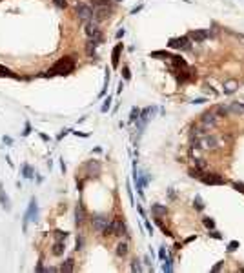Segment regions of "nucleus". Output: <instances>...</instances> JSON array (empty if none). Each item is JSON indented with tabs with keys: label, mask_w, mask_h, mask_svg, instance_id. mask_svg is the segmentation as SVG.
<instances>
[{
	"label": "nucleus",
	"mask_w": 244,
	"mask_h": 273,
	"mask_svg": "<svg viewBox=\"0 0 244 273\" xmlns=\"http://www.w3.org/2000/svg\"><path fill=\"white\" fill-rule=\"evenodd\" d=\"M75 69V60L71 57H66V59L59 60L47 73H44V77H53V75H69L71 71Z\"/></svg>",
	"instance_id": "obj_1"
},
{
	"label": "nucleus",
	"mask_w": 244,
	"mask_h": 273,
	"mask_svg": "<svg viewBox=\"0 0 244 273\" xmlns=\"http://www.w3.org/2000/svg\"><path fill=\"white\" fill-rule=\"evenodd\" d=\"M75 11H77V17L80 20H91L93 18V9H91L87 4H84V2H77Z\"/></svg>",
	"instance_id": "obj_2"
},
{
	"label": "nucleus",
	"mask_w": 244,
	"mask_h": 273,
	"mask_svg": "<svg viewBox=\"0 0 244 273\" xmlns=\"http://www.w3.org/2000/svg\"><path fill=\"white\" fill-rule=\"evenodd\" d=\"M168 46L169 47H173V49H181V51H188V49H191V42L188 37H181V39H171L168 42Z\"/></svg>",
	"instance_id": "obj_3"
},
{
	"label": "nucleus",
	"mask_w": 244,
	"mask_h": 273,
	"mask_svg": "<svg viewBox=\"0 0 244 273\" xmlns=\"http://www.w3.org/2000/svg\"><path fill=\"white\" fill-rule=\"evenodd\" d=\"M86 35L89 37L91 40H97V42H100L102 40V33L100 29H99V22H87V26H86Z\"/></svg>",
	"instance_id": "obj_4"
},
{
	"label": "nucleus",
	"mask_w": 244,
	"mask_h": 273,
	"mask_svg": "<svg viewBox=\"0 0 244 273\" xmlns=\"http://www.w3.org/2000/svg\"><path fill=\"white\" fill-rule=\"evenodd\" d=\"M37 215H39V210H37V198L33 197L31 202H29V208L24 215V230L27 228V220H37Z\"/></svg>",
	"instance_id": "obj_5"
},
{
	"label": "nucleus",
	"mask_w": 244,
	"mask_h": 273,
	"mask_svg": "<svg viewBox=\"0 0 244 273\" xmlns=\"http://www.w3.org/2000/svg\"><path fill=\"white\" fill-rule=\"evenodd\" d=\"M109 222H111V220H109L106 215H95V217L91 218V224H93V228H95L97 231H102Z\"/></svg>",
	"instance_id": "obj_6"
},
{
	"label": "nucleus",
	"mask_w": 244,
	"mask_h": 273,
	"mask_svg": "<svg viewBox=\"0 0 244 273\" xmlns=\"http://www.w3.org/2000/svg\"><path fill=\"white\" fill-rule=\"evenodd\" d=\"M202 180L204 184H209V186H222L224 184V178L217 173H209V175H202Z\"/></svg>",
	"instance_id": "obj_7"
},
{
	"label": "nucleus",
	"mask_w": 244,
	"mask_h": 273,
	"mask_svg": "<svg viewBox=\"0 0 244 273\" xmlns=\"http://www.w3.org/2000/svg\"><path fill=\"white\" fill-rule=\"evenodd\" d=\"M209 37V29H193V31H189V35H188V39L189 40H195V42H202Z\"/></svg>",
	"instance_id": "obj_8"
},
{
	"label": "nucleus",
	"mask_w": 244,
	"mask_h": 273,
	"mask_svg": "<svg viewBox=\"0 0 244 273\" xmlns=\"http://www.w3.org/2000/svg\"><path fill=\"white\" fill-rule=\"evenodd\" d=\"M109 7H93V20L95 22H102L109 17Z\"/></svg>",
	"instance_id": "obj_9"
},
{
	"label": "nucleus",
	"mask_w": 244,
	"mask_h": 273,
	"mask_svg": "<svg viewBox=\"0 0 244 273\" xmlns=\"http://www.w3.org/2000/svg\"><path fill=\"white\" fill-rule=\"evenodd\" d=\"M202 126L208 129V128H215L217 126V115L215 113H204L202 115Z\"/></svg>",
	"instance_id": "obj_10"
},
{
	"label": "nucleus",
	"mask_w": 244,
	"mask_h": 273,
	"mask_svg": "<svg viewBox=\"0 0 244 273\" xmlns=\"http://www.w3.org/2000/svg\"><path fill=\"white\" fill-rule=\"evenodd\" d=\"M111 224H113V235H117V237L128 235L126 233V224L122 220H111Z\"/></svg>",
	"instance_id": "obj_11"
},
{
	"label": "nucleus",
	"mask_w": 244,
	"mask_h": 273,
	"mask_svg": "<svg viewBox=\"0 0 244 273\" xmlns=\"http://www.w3.org/2000/svg\"><path fill=\"white\" fill-rule=\"evenodd\" d=\"M217 144H219V142H217V138H215V136H204L202 140L199 142V146H201V148H209V149L217 148Z\"/></svg>",
	"instance_id": "obj_12"
},
{
	"label": "nucleus",
	"mask_w": 244,
	"mask_h": 273,
	"mask_svg": "<svg viewBox=\"0 0 244 273\" xmlns=\"http://www.w3.org/2000/svg\"><path fill=\"white\" fill-rule=\"evenodd\" d=\"M84 220H86V210H84L82 204H79V206L75 208V222H77V226H79V224H82Z\"/></svg>",
	"instance_id": "obj_13"
},
{
	"label": "nucleus",
	"mask_w": 244,
	"mask_h": 273,
	"mask_svg": "<svg viewBox=\"0 0 244 273\" xmlns=\"http://www.w3.org/2000/svg\"><path fill=\"white\" fill-rule=\"evenodd\" d=\"M120 51H122V44H117L115 49H113V59H111V64L113 67H119V59H120Z\"/></svg>",
	"instance_id": "obj_14"
},
{
	"label": "nucleus",
	"mask_w": 244,
	"mask_h": 273,
	"mask_svg": "<svg viewBox=\"0 0 244 273\" xmlns=\"http://www.w3.org/2000/svg\"><path fill=\"white\" fill-rule=\"evenodd\" d=\"M151 211H153L155 217H162V215L168 213V208L162 206V204H153V206H151Z\"/></svg>",
	"instance_id": "obj_15"
},
{
	"label": "nucleus",
	"mask_w": 244,
	"mask_h": 273,
	"mask_svg": "<svg viewBox=\"0 0 244 273\" xmlns=\"http://www.w3.org/2000/svg\"><path fill=\"white\" fill-rule=\"evenodd\" d=\"M64 250H66V244H64V240H57L55 244H53V255H57V257H60L64 253Z\"/></svg>",
	"instance_id": "obj_16"
},
{
	"label": "nucleus",
	"mask_w": 244,
	"mask_h": 273,
	"mask_svg": "<svg viewBox=\"0 0 244 273\" xmlns=\"http://www.w3.org/2000/svg\"><path fill=\"white\" fill-rule=\"evenodd\" d=\"M237 88H239V84H237L235 80H228V82L224 84V93H226V95H230V93H233Z\"/></svg>",
	"instance_id": "obj_17"
},
{
	"label": "nucleus",
	"mask_w": 244,
	"mask_h": 273,
	"mask_svg": "<svg viewBox=\"0 0 244 273\" xmlns=\"http://www.w3.org/2000/svg\"><path fill=\"white\" fill-rule=\"evenodd\" d=\"M73 270H75V260L73 259H67L66 262H62L60 271H73Z\"/></svg>",
	"instance_id": "obj_18"
},
{
	"label": "nucleus",
	"mask_w": 244,
	"mask_h": 273,
	"mask_svg": "<svg viewBox=\"0 0 244 273\" xmlns=\"http://www.w3.org/2000/svg\"><path fill=\"white\" fill-rule=\"evenodd\" d=\"M93 7H109L111 6V0H89Z\"/></svg>",
	"instance_id": "obj_19"
},
{
	"label": "nucleus",
	"mask_w": 244,
	"mask_h": 273,
	"mask_svg": "<svg viewBox=\"0 0 244 273\" xmlns=\"http://www.w3.org/2000/svg\"><path fill=\"white\" fill-rule=\"evenodd\" d=\"M97 46H99V42H97V40H91V39L87 40V47H86V51H87V55H89V57H91V55L95 53Z\"/></svg>",
	"instance_id": "obj_20"
},
{
	"label": "nucleus",
	"mask_w": 244,
	"mask_h": 273,
	"mask_svg": "<svg viewBox=\"0 0 244 273\" xmlns=\"http://www.w3.org/2000/svg\"><path fill=\"white\" fill-rule=\"evenodd\" d=\"M117 255L119 257H126L128 255V244L126 242H119L117 244Z\"/></svg>",
	"instance_id": "obj_21"
},
{
	"label": "nucleus",
	"mask_w": 244,
	"mask_h": 273,
	"mask_svg": "<svg viewBox=\"0 0 244 273\" xmlns=\"http://www.w3.org/2000/svg\"><path fill=\"white\" fill-rule=\"evenodd\" d=\"M230 111H233V113H237V115H242L244 113V106L242 104H239V102H233L231 108H230Z\"/></svg>",
	"instance_id": "obj_22"
},
{
	"label": "nucleus",
	"mask_w": 244,
	"mask_h": 273,
	"mask_svg": "<svg viewBox=\"0 0 244 273\" xmlns=\"http://www.w3.org/2000/svg\"><path fill=\"white\" fill-rule=\"evenodd\" d=\"M0 202H2V206H4L6 210H9V198L4 195V188H2V184H0Z\"/></svg>",
	"instance_id": "obj_23"
},
{
	"label": "nucleus",
	"mask_w": 244,
	"mask_h": 273,
	"mask_svg": "<svg viewBox=\"0 0 244 273\" xmlns=\"http://www.w3.org/2000/svg\"><path fill=\"white\" fill-rule=\"evenodd\" d=\"M193 208L195 210H204V202H202V198H201V195H195V198H193Z\"/></svg>",
	"instance_id": "obj_24"
},
{
	"label": "nucleus",
	"mask_w": 244,
	"mask_h": 273,
	"mask_svg": "<svg viewBox=\"0 0 244 273\" xmlns=\"http://www.w3.org/2000/svg\"><path fill=\"white\" fill-rule=\"evenodd\" d=\"M0 75H2V77L18 78V77H17V75H15V73H13V71H11V69H7V67H4V66H0Z\"/></svg>",
	"instance_id": "obj_25"
},
{
	"label": "nucleus",
	"mask_w": 244,
	"mask_h": 273,
	"mask_svg": "<svg viewBox=\"0 0 244 273\" xmlns=\"http://www.w3.org/2000/svg\"><path fill=\"white\" fill-rule=\"evenodd\" d=\"M164 260H166V262L162 264V271H166V273H171V271H173V266H171V259H169V257H166Z\"/></svg>",
	"instance_id": "obj_26"
},
{
	"label": "nucleus",
	"mask_w": 244,
	"mask_h": 273,
	"mask_svg": "<svg viewBox=\"0 0 244 273\" xmlns=\"http://www.w3.org/2000/svg\"><path fill=\"white\" fill-rule=\"evenodd\" d=\"M22 173H24L26 178H31V177L35 175V173H33V169H31V166H27V164H24V166H22Z\"/></svg>",
	"instance_id": "obj_27"
},
{
	"label": "nucleus",
	"mask_w": 244,
	"mask_h": 273,
	"mask_svg": "<svg viewBox=\"0 0 244 273\" xmlns=\"http://www.w3.org/2000/svg\"><path fill=\"white\" fill-rule=\"evenodd\" d=\"M228 108H224V106H217V109H215V115L217 117H224V115H228Z\"/></svg>",
	"instance_id": "obj_28"
},
{
	"label": "nucleus",
	"mask_w": 244,
	"mask_h": 273,
	"mask_svg": "<svg viewBox=\"0 0 244 273\" xmlns=\"http://www.w3.org/2000/svg\"><path fill=\"white\" fill-rule=\"evenodd\" d=\"M55 237H57V240H66V238L69 237V233H67V231H62V230H57V231H55Z\"/></svg>",
	"instance_id": "obj_29"
},
{
	"label": "nucleus",
	"mask_w": 244,
	"mask_h": 273,
	"mask_svg": "<svg viewBox=\"0 0 244 273\" xmlns=\"http://www.w3.org/2000/svg\"><path fill=\"white\" fill-rule=\"evenodd\" d=\"M202 222H204V226H206L208 230H213V228H215V220H213V218H209V217L202 218Z\"/></svg>",
	"instance_id": "obj_30"
},
{
	"label": "nucleus",
	"mask_w": 244,
	"mask_h": 273,
	"mask_svg": "<svg viewBox=\"0 0 244 273\" xmlns=\"http://www.w3.org/2000/svg\"><path fill=\"white\" fill-rule=\"evenodd\" d=\"M202 169H199V168H195V169H191V171H189V177H191V178H202Z\"/></svg>",
	"instance_id": "obj_31"
},
{
	"label": "nucleus",
	"mask_w": 244,
	"mask_h": 273,
	"mask_svg": "<svg viewBox=\"0 0 244 273\" xmlns=\"http://www.w3.org/2000/svg\"><path fill=\"white\" fill-rule=\"evenodd\" d=\"M139 115H140V109H139V108H133V109H131V115H129V122H135V120L139 118Z\"/></svg>",
	"instance_id": "obj_32"
},
{
	"label": "nucleus",
	"mask_w": 244,
	"mask_h": 273,
	"mask_svg": "<svg viewBox=\"0 0 244 273\" xmlns=\"http://www.w3.org/2000/svg\"><path fill=\"white\" fill-rule=\"evenodd\" d=\"M131 271H142V266L139 264V260H137V259L131 262Z\"/></svg>",
	"instance_id": "obj_33"
},
{
	"label": "nucleus",
	"mask_w": 244,
	"mask_h": 273,
	"mask_svg": "<svg viewBox=\"0 0 244 273\" xmlns=\"http://www.w3.org/2000/svg\"><path fill=\"white\" fill-rule=\"evenodd\" d=\"M109 106H111V97H108L104 100V104H102V113H106V111L109 109Z\"/></svg>",
	"instance_id": "obj_34"
},
{
	"label": "nucleus",
	"mask_w": 244,
	"mask_h": 273,
	"mask_svg": "<svg viewBox=\"0 0 244 273\" xmlns=\"http://www.w3.org/2000/svg\"><path fill=\"white\" fill-rule=\"evenodd\" d=\"M239 248V240H231L230 244H228V251H235Z\"/></svg>",
	"instance_id": "obj_35"
},
{
	"label": "nucleus",
	"mask_w": 244,
	"mask_h": 273,
	"mask_svg": "<svg viewBox=\"0 0 244 273\" xmlns=\"http://www.w3.org/2000/svg\"><path fill=\"white\" fill-rule=\"evenodd\" d=\"M195 166L204 171V169H206V162H204V158H197V160H195Z\"/></svg>",
	"instance_id": "obj_36"
},
{
	"label": "nucleus",
	"mask_w": 244,
	"mask_h": 273,
	"mask_svg": "<svg viewBox=\"0 0 244 273\" xmlns=\"http://www.w3.org/2000/svg\"><path fill=\"white\" fill-rule=\"evenodd\" d=\"M173 59V62L177 64V66H181V67H186L188 64H186V60H182V59H179V57H171Z\"/></svg>",
	"instance_id": "obj_37"
},
{
	"label": "nucleus",
	"mask_w": 244,
	"mask_h": 273,
	"mask_svg": "<svg viewBox=\"0 0 244 273\" xmlns=\"http://www.w3.org/2000/svg\"><path fill=\"white\" fill-rule=\"evenodd\" d=\"M53 4H55L57 7H60V9H64V7L67 6V2H66V0H53Z\"/></svg>",
	"instance_id": "obj_38"
},
{
	"label": "nucleus",
	"mask_w": 244,
	"mask_h": 273,
	"mask_svg": "<svg viewBox=\"0 0 244 273\" xmlns=\"http://www.w3.org/2000/svg\"><path fill=\"white\" fill-rule=\"evenodd\" d=\"M31 133V126H29V122H26V128H24V131H22V135L24 136H27Z\"/></svg>",
	"instance_id": "obj_39"
},
{
	"label": "nucleus",
	"mask_w": 244,
	"mask_h": 273,
	"mask_svg": "<svg viewBox=\"0 0 244 273\" xmlns=\"http://www.w3.org/2000/svg\"><path fill=\"white\" fill-rule=\"evenodd\" d=\"M151 57H166V59H168L169 55H168L166 51H155V53H151Z\"/></svg>",
	"instance_id": "obj_40"
},
{
	"label": "nucleus",
	"mask_w": 244,
	"mask_h": 273,
	"mask_svg": "<svg viewBox=\"0 0 244 273\" xmlns=\"http://www.w3.org/2000/svg\"><path fill=\"white\" fill-rule=\"evenodd\" d=\"M233 188H235L237 191H241V193H244V184H241V182H235V184H233Z\"/></svg>",
	"instance_id": "obj_41"
},
{
	"label": "nucleus",
	"mask_w": 244,
	"mask_h": 273,
	"mask_svg": "<svg viewBox=\"0 0 244 273\" xmlns=\"http://www.w3.org/2000/svg\"><path fill=\"white\" fill-rule=\"evenodd\" d=\"M166 257H168V255H166V248H161V250H159V259H161V260H164Z\"/></svg>",
	"instance_id": "obj_42"
},
{
	"label": "nucleus",
	"mask_w": 244,
	"mask_h": 273,
	"mask_svg": "<svg viewBox=\"0 0 244 273\" xmlns=\"http://www.w3.org/2000/svg\"><path fill=\"white\" fill-rule=\"evenodd\" d=\"M209 237H213V238H222V235L219 233V231H215V230H211V233H208Z\"/></svg>",
	"instance_id": "obj_43"
},
{
	"label": "nucleus",
	"mask_w": 244,
	"mask_h": 273,
	"mask_svg": "<svg viewBox=\"0 0 244 273\" xmlns=\"http://www.w3.org/2000/svg\"><path fill=\"white\" fill-rule=\"evenodd\" d=\"M82 246H84V238L77 237V250H82Z\"/></svg>",
	"instance_id": "obj_44"
},
{
	"label": "nucleus",
	"mask_w": 244,
	"mask_h": 273,
	"mask_svg": "<svg viewBox=\"0 0 244 273\" xmlns=\"http://www.w3.org/2000/svg\"><path fill=\"white\" fill-rule=\"evenodd\" d=\"M222 266H224V262H222V260H221V262H217V264H215V266L211 268V271H219V270H221Z\"/></svg>",
	"instance_id": "obj_45"
},
{
	"label": "nucleus",
	"mask_w": 244,
	"mask_h": 273,
	"mask_svg": "<svg viewBox=\"0 0 244 273\" xmlns=\"http://www.w3.org/2000/svg\"><path fill=\"white\" fill-rule=\"evenodd\" d=\"M122 73H124V78H126V80H129L131 73H129V69H128V67H124V69H122Z\"/></svg>",
	"instance_id": "obj_46"
},
{
	"label": "nucleus",
	"mask_w": 244,
	"mask_h": 273,
	"mask_svg": "<svg viewBox=\"0 0 244 273\" xmlns=\"http://www.w3.org/2000/svg\"><path fill=\"white\" fill-rule=\"evenodd\" d=\"M204 102H206V98H195L193 100V104H204Z\"/></svg>",
	"instance_id": "obj_47"
},
{
	"label": "nucleus",
	"mask_w": 244,
	"mask_h": 273,
	"mask_svg": "<svg viewBox=\"0 0 244 273\" xmlns=\"http://www.w3.org/2000/svg\"><path fill=\"white\" fill-rule=\"evenodd\" d=\"M124 35H126V31H124V29H120V31H119V33H117V39H122V37H124Z\"/></svg>",
	"instance_id": "obj_48"
},
{
	"label": "nucleus",
	"mask_w": 244,
	"mask_h": 273,
	"mask_svg": "<svg viewBox=\"0 0 244 273\" xmlns=\"http://www.w3.org/2000/svg\"><path fill=\"white\" fill-rule=\"evenodd\" d=\"M146 228H148V231H149V233H153V228H151V224H149V222H146Z\"/></svg>",
	"instance_id": "obj_49"
},
{
	"label": "nucleus",
	"mask_w": 244,
	"mask_h": 273,
	"mask_svg": "<svg viewBox=\"0 0 244 273\" xmlns=\"http://www.w3.org/2000/svg\"><path fill=\"white\" fill-rule=\"evenodd\" d=\"M195 238H197V235H193V237H188V238H186V242H191V240H195Z\"/></svg>",
	"instance_id": "obj_50"
},
{
	"label": "nucleus",
	"mask_w": 244,
	"mask_h": 273,
	"mask_svg": "<svg viewBox=\"0 0 244 273\" xmlns=\"http://www.w3.org/2000/svg\"><path fill=\"white\" fill-rule=\"evenodd\" d=\"M117 2H122V0H117Z\"/></svg>",
	"instance_id": "obj_51"
}]
</instances>
